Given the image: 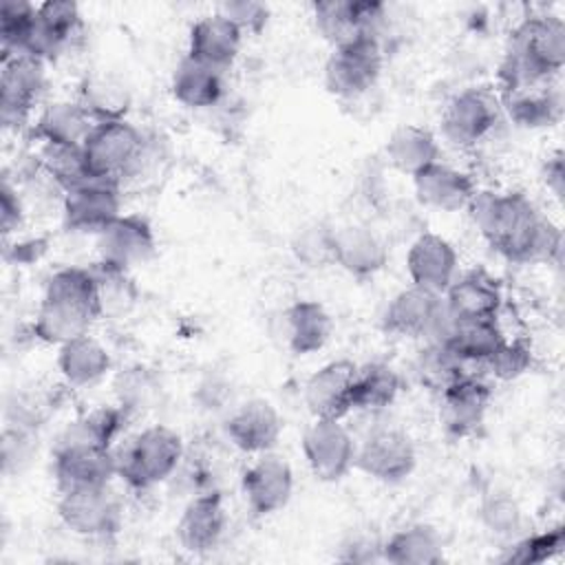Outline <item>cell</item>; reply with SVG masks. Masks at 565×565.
I'll return each instance as SVG.
<instances>
[{"instance_id": "cell-1", "label": "cell", "mask_w": 565, "mask_h": 565, "mask_svg": "<svg viewBox=\"0 0 565 565\" xmlns=\"http://www.w3.org/2000/svg\"><path fill=\"white\" fill-rule=\"evenodd\" d=\"M483 241L519 265H543L561 258L563 232L516 190L477 192L468 205Z\"/></svg>"}, {"instance_id": "cell-2", "label": "cell", "mask_w": 565, "mask_h": 565, "mask_svg": "<svg viewBox=\"0 0 565 565\" xmlns=\"http://www.w3.org/2000/svg\"><path fill=\"white\" fill-rule=\"evenodd\" d=\"M565 66V22L554 13L523 18L508 38L499 62V90L554 79Z\"/></svg>"}, {"instance_id": "cell-3", "label": "cell", "mask_w": 565, "mask_h": 565, "mask_svg": "<svg viewBox=\"0 0 565 565\" xmlns=\"http://www.w3.org/2000/svg\"><path fill=\"white\" fill-rule=\"evenodd\" d=\"M113 450L117 477L132 490L170 481L185 457L183 437L163 424L146 426Z\"/></svg>"}, {"instance_id": "cell-4", "label": "cell", "mask_w": 565, "mask_h": 565, "mask_svg": "<svg viewBox=\"0 0 565 565\" xmlns=\"http://www.w3.org/2000/svg\"><path fill=\"white\" fill-rule=\"evenodd\" d=\"M82 150L93 179L119 185L141 170L148 154L146 137L128 119L97 121Z\"/></svg>"}, {"instance_id": "cell-5", "label": "cell", "mask_w": 565, "mask_h": 565, "mask_svg": "<svg viewBox=\"0 0 565 565\" xmlns=\"http://www.w3.org/2000/svg\"><path fill=\"white\" fill-rule=\"evenodd\" d=\"M57 516L66 530L82 539L106 541L124 525V503L110 486L60 492Z\"/></svg>"}, {"instance_id": "cell-6", "label": "cell", "mask_w": 565, "mask_h": 565, "mask_svg": "<svg viewBox=\"0 0 565 565\" xmlns=\"http://www.w3.org/2000/svg\"><path fill=\"white\" fill-rule=\"evenodd\" d=\"M46 90V62L33 55L0 57V121L4 130H22Z\"/></svg>"}, {"instance_id": "cell-7", "label": "cell", "mask_w": 565, "mask_h": 565, "mask_svg": "<svg viewBox=\"0 0 565 565\" xmlns=\"http://www.w3.org/2000/svg\"><path fill=\"white\" fill-rule=\"evenodd\" d=\"M503 115L499 93L488 86H468L455 93L441 113V135L457 148L483 141Z\"/></svg>"}, {"instance_id": "cell-8", "label": "cell", "mask_w": 565, "mask_h": 565, "mask_svg": "<svg viewBox=\"0 0 565 565\" xmlns=\"http://www.w3.org/2000/svg\"><path fill=\"white\" fill-rule=\"evenodd\" d=\"M450 324L444 296L422 287L397 291L382 313V327L391 335L413 340H439Z\"/></svg>"}, {"instance_id": "cell-9", "label": "cell", "mask_w": 565, "mask_h": 565, "mask_svg": "<svg viewBox=\"0 0 565 565\" xmlns=\"http://www.w3.org/2000/svg\"><path fill=\"white\" fill-rule=\"evenodd\" d=\"M316 31L335 49L355 40H380L386 4L377 0H320L311 4Z\"/></svg>"}, {"instance_id": "cell-10", "label": "cell", "mask_w": 565, "mask_h": 565, "mask_svg": "<svg viewBox=\"0 0 565 565\" xmlns=\"http://www.w3.org/2000/svg\"><path fill=\"white\" fill-rule=\"evenodd\" d=\"M384 51L380 40H355L335 46L324 62V86L331 95L355 99L369 93L382 73Z\"/></svg>"}, {"instance_id": "cell-11", "label": "cell", "mask_w": 565, "mask_h": 565, "mask_svg": "<svg viewBox=\"0 0 565 565\" xmlns=\"http://www.w3.org/2000/svg\"><path fill=\"white\" fill-rule=\"evenodd\" d=\"M415 466V444L395 426L373 428L355 450V468L380 483H399L413 475Z\"/></svg>"}, {"instance_id": "cell-12", "label": "cell", "mask_w": 565, "mask_h": 565, "mask_svg": "<svg viewBox=\"0 0 565 565\" xmlns=\"http://www.w3.org/2000/svg\"><path fill=\"white\" fill-rule=\"evenodd\" d=\"M302 457L311 475L333 483L355 468L358 444L342 419H316L302 433Z\"/></svg>"}, {"instance_id": "cell-13", "label": "cell", "mask_w": 565, "mask_h": 565, "mask_svg": "<svg viewBox=\"0 0 565 565\" xmlns=\"http://www.w3.org/2000/svg\"><path fill=\"white\" fill-rule=\"evenodd\" d=\"M84 20L79 4L73 0H46L38 4L35 20L26 35L24 55H33L42 62H53L68 53L82 38Z\"/></svg>"}, {"instance_id": "cell-14", "label": "cell", "mask_w": 565, "mask_h": 565, "mask_svg": "<svg viewBox=\"0 0 565 565\" xmlns=\"http://www.w3.org/2000/svg\"><path fill=\"white\" fill-rule=\"evenodd\" d=\"M121 212V185L104 179H88L62 192L64 227L79 234L97 236Z\"/></svg>"}, {"instance_id": "cell-15", "label": "cell", "mask_w": 565, "mask_h": 565, "mask_svg": "<svg viewBox=\"0 0 565 565\" xmlns=\"http://www.w3.org/2000/svg\"><path fill=\"white\" fill-rule=\"evenodd\" d=\"M241 490L247 508L256 516H271L291 501L294 470L289 461L274 450L256 455V459L243 470Z\"/></svg>"}, {"instance_id": "cell-16", "label": "cell", "mask_w": 565, "mask_h": 565, "mask_svg": "<svg viewBox=\"0 0 565 565\" xmlns=\"http://www.w3.org/2000/svg\"><path fill=\"white\" fill-rule=\"evenodd\" d=\"M227 527V510L223 494L212 488L199 494H192L185 503L177 525V543L183 552L201 556L218 547Z\"/></svg>"}, {"instance_id": "cell-17", "label": "cell", "mask_w": 565, "mask_h": 565, "mask_svg": "<svg viewBox=\"0 0 565 565\" xmlns=\"http://www.w3.org/2000/svg\"><path fill=\"white\" fill-rule=\"evenodd\" d=\"M99 263L128 271L148 263L157 252L152 225L139 214H121L95 236Z\"/></svg>"}, {"instance_id": "cell-18", "label": "cell", "mask_w": 565, "mask_h": 565, "mask_svg": "<svg viewBox=\"0 0 565 565\" xmlns=\"http://www.w3.org/2000/svg\"><path fill=\"white\" fill-rule=\"evenodd\" d=\"M117 477L115 450L99 446H53L57 494L110 486Z\"/></svg>"}, {"instance_id": "cell-19", "label": "cell", "mask_w": 565, "mask_h": 565, "mask_svg": "<svg viewBox=\"0 0 565 565\" xmlns=\"http://www.w3.org/2000/svg\"><path fill=\"white\" fill-rule=\"evenodd\" d=\"M492 402V388L481 373H468L439 393V422L452 437L481 430Z\"/></svg>"}, {"instance_id": "cell-20", "label": "cell", "mask_w": 565, "mask_h": 565, "mask_svg": "<svg viewBox=\"0 0 565 565\" xmlns=\"http://www.w3.org/2000/svg\"><path fill=\"white\" fill-rule=\"evenodd\" d=\"M223 428L234 448L245 455H263L276 448L282 435V417L269 399L252 397L230 411Z\"/></svg>"}, {"instance_id": "cell-21", "label": "cell", "mask_w": 565, "mask_h": 565, "mask_svg": "<svg viewBox=\"0 0 565 565\" xmlns=\"http://www.w3.org/2000/svg\"><path fill=\"white\" fill-rule=\"evenodd\" d=\"M358 364L340 358L322 364L305 382V406L316 419H344L353 411V380Z\"/></svg>"}, {"instance_id": "cell-22", "label": "cell", "mask_w": 565, "mask_h": 565, "mask_svg": "<svg viewBox=\"0 0 565 565\" xmlns=\"http://www.w3.org/2000/svg\"><path fill=\"white\" fill-rule=\"evenodd\" d=\"M406 271L411 285L444 296L459 276V254L448 238L435 232H424L406 252Z\"/></svg>"}, {"instance_id": "cell-23", "label": "cell", "mask_w": 565, "mask_h": 565, "mask_svg": "<svg viewBox=\"0 0 565 565\" xmlns=\"http://www.w3.org/2000/svg\"><path fill=\"white\" fill-rule=\"evenodd\" d=\"M444 305L450 320L497 318L503 305V291L488 271L472 269L452 280L444 291Z\"/></svg>"}, {"instance_id": "cell-24", "label": "cell", "mask_w": 565, "mask_h": 565, "mask_svg": "<svg viewBox=\"0 0 565 565\" xmlns=\"http://www.w3.org/2000/svg\"><path fill=\"white\" fill-rule=\"evenodd\" d=\"M413 190L422 205L437 212H459L479 192L472 177L444 161H437L413 177Z\"/></svg>"}, {"instance_id": "cell-25", "label": "cell", "mask_w": 565, "mask_h": 565, "mask_svg": "<svg viewBox=\"0 0 565 565\" xmlns=\"http://www.w3.org/2000/svg\"><path fill=\"white\" fill-rule=\"evenodd\" d=\"M243 31L218 11L201 15L188 33V55L218 71H227L243 46Z\"/></svg>"}, {"instance_id": "cell-26", "label": "cell", "mask_w": 565, "mask_h": 565, "mask_svg": "<svg viewBox=\"0 0 565 565\" xmlns=\"http://www.w3.org/2000/svg\"><path fill=\"white\" fill-rule=\"evenodd\" d=\"M388 263V247L369 225L351 223L335 227L333 265L355 278H369Z\"/></svg>"}, {"instance_id": "cell-27", "label": "cell", "mask_w": 565, "mask_h": 565, "mask_svg": "<svg viewBox=\"0 0 565 565\" xmlns=\"http://www.w3.org/2000/svg\"><path fill=\"white\" fill-rule=\"evenodd\" d=\"M97 121L77 99L49 102L35 117L31 132L40 143L84 146Z\"/></svg>"}, {"instance_id": "cell-28", "label": "cell", "mask_w": 565, "mask_h": 565, "mask_svg": "<svg viewBox=\"0 0 565 565\" xmlns=\"http://www.w3.org/2000/svg\"><path fill=\"white\" fill-rule=\"evenodd\" d=\"M497 93L503 113H508V117L521 128H545L556 124L561 117L563 99L554 79Z\"/></svg>"}, {"instance_id": "cell-29", "label": "cell", "mask_w": 565, "mask_h": 565, "mask_svg": "<svg viewBox=\"0 0 565 565\" xmlns=\"http://www.w3.org/2000/svg\"><path fill=\"white\" fill-rule=\"evenodd\" d=\"M97 318L99 316L93 309L42 296L33 318V335L46 344L62 347L79 335L90 333Z\"/></svg>"}, {"instance_id": "cell-30", "label": "cell", "mask_w": 565, "mask_h": 565, "mask_svg": "<svg viewBox=\"0 0 565 565\" xmlns=\"http://www.w3.org/2000/svg\"><path fill=\"white\" fill-rule=\"evenodd\" d=\"M170 90L172 97L188 108H212L225 93V71H218L185 53L172 71Z\"/></svg>"}, {"instance_id": "cell-31", "label": "cell", "mask_w": 565, "mask_h": 565, "mask_svg": "<svg viewBox=\"0 0 565 565\" xmlns=\"http://www.w3.org/2000/svg\"><path fill=\"white\" fill-rule=\"evenodd\" d=\"M333 322L318 300H296L282 313V335L294 355L318 353L331 338Z\"/></svg>"}, {"instance_id": "cell-32", "label": "cell", "mask_w": 565, "mask_h": 565, "mask_svg": "<svg viewBox=\"0 0 565 565\" xmlns=\"http://www.w3.org/2000/svg\"><path fill=\"white\" fill-rule=\"evenodd\" d=\"M57 349V371L73 388H86L102 382L113 366L108 349L90 333L79 335Z\"/></svg>"}, {"instance_id": "cell-33", "label": "cell", "mask_w": 565, "mask_h": 565, "mask_svg": "<svg viewBox=\"0 0 565 565\" xmlns=\"http://www.w3.org/2000/svg\"><path fill=\"white\" fill-rule=\"evenodd\" d=\"M384 152H386L388 163L397 172H402L411 179L415 174H419L422 170H426L428 166L441 161V148H439L437 137L419 124L397 126L388 135Z\"/></svg>"}, {"instance_id": "cell-34", "label": "cell", "mask_w": 565, "mask_h": 565, "mask_svg": "<svg viewBox=\"0 0 565 565\" xmlns=\"http://www.w3.org/2000/svg\"><path fill=\"white\" fill-rule=\"evenodd\" d=\"M444 556V541L428 523H411L382 541V561L391 565H437Z\"/></svg>"}, {"instance_id": "cell-35", "label": "cell", "mask_w": 565, "mask_h": 565, "mask_svg": "<svg viewBox=\"0 0 565 565\" xmlns=\"http://www.w3.org/2000/svg\"><path fill=\"white\" fill-rule=\"evenodd\" d=\"M505 333L499 318L481 320H450L448 329L439 338L446 342L466 364L481 369V364L505 342Z\"/></svg>"}, {"instance_id": "cell-36", "label": "cell", "mask_w": 565, "mask_h": 565, "mask_svg": "<svg viewBox=\"0 0 565 565\" xmlns=\"http://www.w3.org/2000/svg\"><path fill=\"white\" fill-rule=\"evenodd\" d=\"M130 415L119 404H102L73 419L57 437L55 446H99L115 448V439L126 428Z\"/></svg>"}, {"instance_id": "cell-37", "label": "cell", "mask_w": 565, "mask_h": 565, "mask_svg": "<svg viewBox=\"0 0 565 565\" xmlns=\"http://www.w3.org/2000/svg\"><path fill=\"white\" fill-rule=\"evenodd\" d=\"M402 391V377L388 362L358 364L353 380V411L380 413L388 408Z\"/></svg>"}, {"instance_id": "cell-38", "label": "cell", "mask_w": 565, "mask_h": 565, "mask_svg": "<svg viewBox=\"0 0 565 565\" xmlns=\"http://www.w3.org/2000/svg\"><path fill=\"white\" fill-rule=\"evenodd\" d=\"M415 371L419 382L433 391V393H441L446 391L450 384H455L459 377L468 375V373H477L472 371L470 364H466L446 342L441 340H428L426 347L419 351L417 362H415Z\"/></svg>"}, {"instance_id": "cell-39", "label": "cell", "mask_w": 565, "mask_h": 565, "mask_svg": "<svg viewBox=\"0 0 565 565\" xmlns=\"http://www.w3.org/2000/svg\"><path fill=\"white\" fill-rule=\"evenodd\" d=\"M77 102L93 115L95 121L126 119L130 108V93L124 82L113 75H90L82 82Z\"/></svg>"}, {"instance_id": "cell-40", "label": "cell", "mask_w": 565, "mask_h": 565, "mask_svg": "<svg viewBox=\"0 0 565 565\" xmlns=\"http://www.w3.org/2000/svg\"><path fill=\"white\" fill-rule=\"evenodd\" d=\"M35 166L49 177L62 192L93 179L84 159L82 146H60L40 143L35 154Z\"/></svg>"}, {"instance_id": "cell-41", "label": "cell", "mask_w": 565, "mask_h": 565, "mask_svg": "<svg viewBox=\"0 0 565 565\" xmlns=\"http://www.w3.org/2000/svg\"><path fill=\"white\" fill-rule=\"evenodd\" d=\"M113 391H115L117 404L132 417L154 406L161 393V382L152 369L135 364L117 373L113 382Z\"/></svg>"}, {"instance_id": "cell-42", "label": "cell", "mask_w": 565, "mask_h": 565, "mask_svg": "<svg viewBox=\"0 0 565 565\" xmlns=\"http://www.w3.org/2000/svg\"><path fill=\"white\" fill-rule=\"evenodd\" d=\"M38 4L26 0H2L0 4V51L2 57L18 55L24 49L26 35L35 20Z\"/></svg>"}, {"instance_id": "cell-43", "label": "cell", "mask_w": 565, "mask_h": 565, "mask_svg": "<svg viewBox=\"0 0 565 565\" xmlns=\"http://www.w3.org/2000/svg\"><path fill=\"white\" fill-rule=\"evenodd\" d=\"M333 236L335 227L322 221H313L296 232L291 252L302 265L313 269L333 265Z\"/></svg>"}, {"instance_id": "cell-44", "label": "cell", "mask_w": 565, "mask_h": 565, "mask_svg": "<svg viewBox=\"0 0 565 565\" xmlns=\"http://www.w3.org/2000/svg\"><path fill=\"white\" fill-rule=\"evenodd\" d=\"M565 543V530L563 525H554L545 532L530 534L516 539L510 547H505V554L501 556L503 563H543L556 556L563 550Z\"/></svg>"}, {"instance_id": "cell-45", "label": "cell", "mask_w": 565, "mask_h": 565, "mask_svg": "<svg viewBox=\"0 0 565 565\" xmlns=\"http://www.w3.org/2000/svg\"><path fill=\"white\" fill-rule=\"evenodd\" d=\"M97 282V300H99V318L110 313H121L132 302V287L128 280V271L108 267L97 260L93 267Z\"/></svg>"}, {"instance_id": "cell-46", "label": "cell", "mask_w": 565, "mask_h": 565, "mask_svg": "<svg viewBox=\"0 0 565 565\" xmlns=\"http://www.w3.org/2000/svg\"><path fill=\"white\" fill-rule=\"evenodd\" d=\"M534 360L532 347L525 340H508L481 364L490 377L501 382H512L530 371Z\"/></svg>"}, {"instance_id": "cell-47", "label": "cell", "mask_w": 565, "mask_h": 565, "mask_svg": "<svg viewBox=\"0 0 565 565\" xmlns=\"http://www.w3.org/2000/svg\"><path fill=\"white\" fill-rule=\"evenodd\" d=\"M35 455H38V430L4 424L2 444H0L4 477L20 475L24 468H29Z\"/></svg>"}, {"instance_id": "cell-48", "label": "cell", "mask_w": 565, "mask_h": 565, "mask_svg": "<svg viewBox=\"0 0 565 565\" xmlns=\"http://www.w3.org/2000/svg\"><path fill=\"white\" fill-rule=\"evenodd\" d=\"M481 521L497 536H514L523 527V512L508 492H490L481 503Z\"/></svg>"}, {"instance_id": "cell-49", "label": "cell", "mask_w": 565, "mask_h": 565, "mask_svg": "<svg viewBox=\"0 0 565 565\" xmlns=\"http://www.w3.org/2000/svg\"><path fill=\"white\" fill-rule=\"evenodd\" d=\"M216 11L236 24L243 35L245 33H260L269 20V7L256 0H225L216 7Z\"/></svg>"}, {"instance_id": "cell-50", "label": "cell", "mask_w": 565, "mask_h": 565, "mask_svg": "<svg viewBox=\"0 0 565 565\" xmlns=\"http://www.w3.org/2000/svg\"><path fill=\"white\" fill-rule=\"evenodd\" d=\"M44 422V402L33 393L13 391L4 404V424L38 430Z\"/></svg>"}, {"instance_id": "cell-51", "label": "cell", "mask_w": 565, "mask_h": 565, "mask_svg": "<svg viewBox=\"0 0 565 565\" xmlns=\"http://www.w3.org/2000/svg\"><path fill=\"white\" fill-rule=\"evenodd\" d=\"M338 561H344V563H373V561H382V539H377V536H373L371 532H364V530L351 532L340 543Z\"/></svg>"}, {"instance_id": "cell-52", "label": "cell", "mask_w": 565, "mask_h": 565, "mask_svg": "<svg viewBox=\"0 0 565 565\" xmlns=\"http://www.w3.org/2000/svg\"><path fill=\"white\" fill-rule=\"evenodd\" d=\"M24 223V205H22V199L18 194V188L11 185L9 179L2 181V188H0V227H2V234L9 236L13 232H18Z\"/></svg>"}, {"instance_id": "cell-53", "label": "cell", "mask_w": 565, "mask_h": 565, "mask_svg": "<svg viewBox=\"0 0 565 565\" xmlns=\"http://www.w3.org/2000/svg\"><path fill=\"white\" fill-rule=\"evenodd\" d=\"M543 181L547 185V190L561 199L563 196V185H565V166H563V154L554 152L547 157L545 166H543Z\"/></svg>"}]
</instances>
